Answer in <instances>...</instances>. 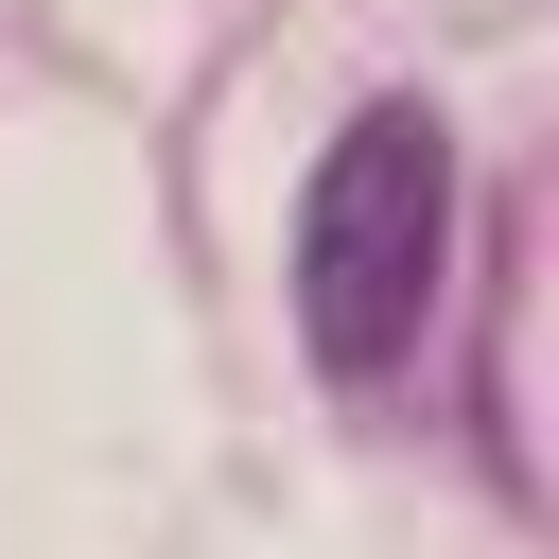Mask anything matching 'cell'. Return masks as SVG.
Wrapping results in <instances>:
<instances>
[{
  "instance_id": "1",
  "label": "cell",
  "mask_w": 559,
  "mask_h": 559,
  "mask_svg": "<svg viewBox=\"0 0 559 559\" xmlns=\"http://www.w3.org/2000/svg\"><path fill=\"white\" fill-rule=\"evenodd\" d=\"M437 262H454V140H437V105H367L297 192V332H314V367L384 384L437 332Z\"/></svg>"
}]
</instances>
